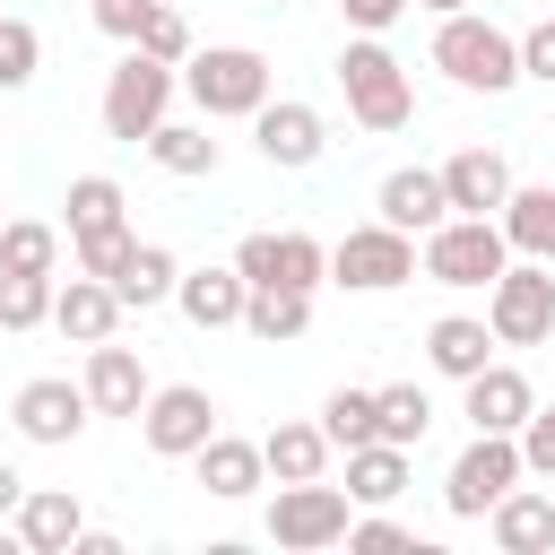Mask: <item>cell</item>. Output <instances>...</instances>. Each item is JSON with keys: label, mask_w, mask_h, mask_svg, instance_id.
Segmentation results:
<instances>
[{"label": "cell", "mask_w": 555, "mask_h": 555, "mask_svg": "<svg viewBox=\"0 0 555 555\" xmlns=\"http://www.w3.org/2000/svg\"><path fill=\"white\" fill-rule=\"evenodd\" d=\"M442 191H451V217H503L512 199V156L503 147H460L442 165Z\"/></svg>", "instance_id": "16"}, {"label": "cell", "mask_w": 555, "mask_h": 555, "mask_svg": "<svg viewBox=\"0 0 555 555\" xmlns=\"http://www.w3.org/2000/svg\"><path fill=\"white\" fill-rule=\"evenodd\" d=\"M416 9H434V17H451V9H468V0H416Z\"/></svg>", "instance_id": "44"}, {"label": "cell", "mask_w": 555, "mask_h": 555, "mask_svg": "<svg viewBox=\"0 0 555 555\" xmlns=\"http://www.w3.org/2000/svg\"><path fill=\"white\" fill-rule=\"evenodd\" d=\"M0 269H17V278H52V269H61V225H43V217H9V225H0Z\"/></svg>", "instance_id": "31"}, {"label": "cell", "mask_w": 555, "mask_h": 555, "mask_svg": "<svg viewBox=\"0 0 555 555\" xmlns=\"http://www.w3.org/2000/svg\"><path fill=\"white\" fill-rule=\"evenodd\" d=\"M17 503H26V477L0 460V520H17Z\"/></svg>", "instance_id": "43"}, {"label": "cell", "mask_w": 555, "mask_h": 555, "mask_svg": "<svg viewBox=\"0 0 555 555\" xmlns=\"http://www.w3.org/2000/svg\"><path fill=\"white\" fill-rule=\"evenodd\" d=\"M347 546H416V538H408V529L373 503V512H356V520H347Z\"/></svg>", "instance_id": "39"}, {"label": "cell", "mask_w": 555, "mask_h": 555, "mask_svg": "<svg viewBox=\"0 0 555 555\" xmlns=\"http://www.w3.org/2000/svg\"><path fill=\"white\" fill-rule=\"evenodd\" d=\"M191 468H199V486H208L217 503H243V494L269 486V460H260V442H243V434H208V442L191 451Z\"/></svg>", "instance_id": "20"}, {"label": "cell", "mask_w": 555, "mask_h": 555, "mask_svg": "<svg viewBox=\"0 0 555 555\" xmlns=\"http://www.w3.org/2000/svg\"><path fill=\"white\" fill-rule=\"evenodd\" d=\"M338 9H347V26H356V35H382V26H399V17H408V0H338Z\"/></svg>", "instance_id": "42"}, {"label": "cell", "mask_w": 555, "mask_h": 555, "mask_svg": "<svg viewBox=\"0 0 555 555\" xmlns=\"http://www.w3.org/2000/svg\"><path fill=\"white\" fill-rule=\"evenodd\" d=\"M147 390H156V382H147V364H139L130 347H113V338L87 347V399H95V416H139Z\"/></svg>", "instance_id": "22"}, {"label": "cell", "mask_w": 555, "mask_h": 555, "mask_svg": "<svg viewBox=\"0 0 555 555\" xmlns=\"http://www.w3.org/2000/svg\"><path fill=\"white\" fill-rule=\"evenodd\" d=\"M520 477H529L520 434H477V442L451 460V477H442V512H451V520H486Z\"/></svg>", "instance_id": "7"}, {"label": "cell", "mask_w": 555, "mask_h": 555, "mask_svg": "<svg viewBox=\"0 0 555 555\" xmlns=\"http://www.w3.org/2000/svg\"><path fill=\"white\" fill-rule=\"evenodd\" d=\"M139 434H147V451H156V460H191V451L217 434V399H208L199 382H165V390H147Z\"/></svg>", "instance_id": "11"}, {"label": "cell", "mask_w": 555, "mask_h": 555, "mask_svg": "<svg viewBox=\"0 0 555 555\" xmlns=\"http://www.w3.org/2000/svg\"><path fill=\"white\" fill-rule=\"evenodd\" d=\"M173 95H182V69L173 61H156V52H121L113 61V78H104V139H130V147H147V130L173 113Z\"/></svg>", "instance_id": "3"}, {"label": "cell", "mask_w": 555, "mask_h": 555, "mask_svg": "<svg viewBox=\"0 0 555 555\" xmlns=\"http://www.w3.org/2000/svg\"><path fill=\"white\" fill-rule=\"evenodd\" d=\"M147 156H156L165 173H182V182L217 173V139H208V113H199V121H173V113H165V121L147 130Z\"/></svg>", "instance_id": "29"}, {"label": "cell", "mask_w": 555, "mask_h": 555, "mask_svg": "<svg viewBox=\"0 0 555 555\" xmlns=\"http://www.w3.org/2000/svg\"><path fill=\"white\" fill-rule=\"evenodd\" d=\"M35 61H43V35H35L26 17L0 9V95H17V87L35 78Z\"/></svg>", "instance_id": "36"}, {"label": "cell", "mask_w": 555, "mask_h": 555, "mask_svg": "<svg viewBox=\"0 0 555 555\" xmlns=\"http://www.w3.org/2000/svg\"><path fill=\"white\" fill-rule=\"evenodd\" d=\"M243 330H251L260 347H286V338H304V330H312V295H304V286H251Z\"/></svg>", "instance_id": "30"}, {"label": "cell", "mask_w": 555, "mask_h": 555, "mask_svg": "<svg viewBox=\"0 0 555 555\" xmlns=\"http://www.w3.org/2000/svg\"><path fill=\"white\" fill-rule=\"evenodd\" d=\"M434 69H442L451 87H468V95H512V87H520V35H503V26L477 17V9H451V17L434 26Z\"/></svg>", "instance_id": "1"}, {"label": "cell", "mask_w": 555, "mask_h": 555, "mask_svg": "<svg viewBox=\"0 0 555 555\" xmlns=\"http://www.w3.org/2000/svg\"><path fill=\"white\" fill-rule=\"evenodd\" d=\"M182 95L208 113V121H251L269 104V61L251 43H199L182 61Z\"/></svg>", "instance_id": "2"}, {"label": "cell", "mask_w": 555, "mask_h": 555, "mask_svg": "<svg viewBox=\"0 0 555 555\" xmlns=\"http://www.w3.org/2000/svg\"><path fill=\"white\" fill-rule=\"evenodd\" d=\"M52 278H17V269H0V330H43L52 321Z\"/></svg>", "instance_id": "34"}, {"label": "cell", "mask_w": 555, "mask_h": 555, "mask_svg": "<svg viewBox=\"0 0 555 555\" xmlns=\"http://www.w3.org/2000/svg\"><path fill=\"white\" fill-rule=\"evenodd\" d=\"M139 52H156V61H173V69H182V61L199 52V43H191V17H182L173 0H156V9L139 17Z\"/></svg>", "instance_id": "35"}, {"label": "cell", "mask_w": 555, "mask_h": 555, "mask_svg": "<svg viewBox=\"0 0 555 555\" xmlns=\"http://www.w3.org/2000/svg\"><path fill=\"white\" fill-rule=\"evenodd\" d=\"M494 321H468V312H442L434 330H425V364L442 373V382H468V373H486L494 364Z\"/></svg>", "instance_id": "21"}, {"label": "cell", "mask_w": 555, "mask_h": 555, "mask_svg": "<svg viewBox=\"0 0 555 555\" xmlns=\"http://www.w3.org/2000/svg\"><path fill=\"white\" fill-rule=\"evenodd\" d=\"M87 416H95V399H87V382H69V373H35V382L9 399V425H17L35 451L78 442V434H87Z\"/></svg>", "instance_id": "10"}, {"label": "cell", "mask_w": 555, "mask_h": 555, "mask_svg": "<svg viewBox=\"0 0 555 555\" xmlns=\"http://www.w3.org/2000/svg\"><path fill=\"white\" fill-rule=\"evenodd\" d=\"M121 312H130V304L113 295V278H87V269L52 295V330H61V338H78V347H104V338L121 330Z\"/></svg>", "instance_id": "17"}, {"label": "cell", "mask_w": 555, "mask_h": 555, "mask_svg": "<svg viewBox=\"0 0 555 555\" xmlns=\"http://www.w3.org/2000/svg\"><path fill=\"white\" fill-rule=\"evenodd\" d=\"M173 286H182V260H173L165 243H130V251H121V269H113V295H121L130 312L173 304Z\"/></svg>", "instance_id": "26"}, {"label": "cell", "mask_w": 555, "mask_h": 555, "mask_svg": "<svg viewBox=\"0 0 555 555\" xmlns=\"http://www.w3.org/2000/svg\"><path fill=\"white\" fill-rule=\"evenodd\" d=\"M347 520H356V494L304 477V486H278V503H269V546H286V555H321V546L347 538Z\"/></svg>", "instance_id": "8"}, {"label": "cell", "mask_w": 555, "mask_h": 555, "mask_svg": "<svg viewBox=\"0 0 555 555\" xmlns=\"http://www.w3.org/2000/svg\"><path fill=\"white\" fill-rule=\"evenodd\" d=\"M251 139H260V156H269L278 173H304V165H321L330 121H321L312 104H295V95H269V104L251 113Z\"/></svg>", "instance_id": "13"}, {"label": "cell", "mask_w": 555, "mask_h": 555, "mask_svg": "<svg viewBox=\"0 0 555 555\" xmlns=\"http://www.w3.org/2000/svg\"><path fill=\"white\" fill-rule=\"evenodd\" d=\"M78 538H87L78 494H69V486H26V503H17V546H26V555H69Z\"/></svg>", "instance_id": "18"}, {"label": "cell", "mask_w": 555, "mask_h": 555, "mask_svg": "<svg viewBox=\"0 0 555 555\" xmlns=\"http://www.w3.org/2000/svg\"><path fill=\"white\" fill-rule=\"evenodd\" d=\"M338 87H347V113L364 130H408V113H416V87H408V69L382 35H356L338 52Z\"/></svg>", "instance_id": "4"}, {"label": "cell", "mask_w": 555, "mask_h": 555, "mask_svg": "<svg viewBox=\"0 0 555 555\" xmlns=\"http://www.w3.org/2000/svg\"><path fill=\"white\" fill-rule=\"evenodd\" d=\"M234 269H243L251 286H304V295H312V286L330 278V243H312V234H295V225H286V234H243V243H234Z\"/></svg>", "instance_id": "12"}, {"label": "cell", "mask_w": 555, "mask_h": 555, "mask_svg": "<svg viewBox=\"0 0 555 555\" xmlns=\"http://www.w3.org/2000/svg\"><path fill=\"white\" fill-rule=\"evenodd\" d=\"M0 225H9V217H0Z\"/></svg>", "instance_id": "45"}, {"label": "cell", "mask_w": 555, "mask_h": 555, "mask_svg": "<svg viewBox=\"0 0 555 555\" xmlns=\"http://www.w3.org/2000/svg\"><path fill=\"white\" fill-rule=\"evenodd\" d=\"M408 477H416V460H408L399 442H356V451H347V494H356V512L399 503V494H408Z\"/></svg>", "instance_id": "24"}, {"label": "cell", "mask_w": 555, "mask_h": 555, "mask_svg": "<svg viewBox=\"0 0 555 555\" xmlns=\"http://www.w3.org/2000/svg\"><path fill=\"white\" fill-rule=\"evenodd\" d=\"M460 390H468V399H460V416H468L477 434H520V425H529V408H538V382H529L520 364H486V373H468Z\"/></svg>", "instance_id": "15"}, {"label": "cell", "mask_w": 555, "mask_h": 555, "mask_svg": "<svg viewBox=\"0 0 555 555\" xmlns=\"http://www.w3.org/2000/svg\"><path fill=\"white\" fill-rule=\"evenodd\" d=\"M330 451H338V442H330L321 425H269V434H260V460H269V477H278V486L330 477Z\"/></svg>", "instance_id": "27"}, {"label": "cell", "mask_w": 555, "mask_h": 555, "mask_svg": "<svg viewBox=\"0 0 555 555\" xmlns=\"http://www.w3.org/2000/svg\"><path fill=\"white\" fill-rule=\"evenodd\" d=\"M130 243H139V234H87V243H69V260H78V269H87V278H113V269H121V251H130Z\"/></svg>", "instance_id": "38"}, {"label": "cell", "mask_w": 555, "mask_h": 555, "mask_svg": "<svg viewBox=\"0 0 555 555\" xmlns=\"http://www.w3.org/2000/svg\"><path fill=\"white\" fill-rule=\"evenodd\" d=\"M520 460H529V477L555 486V408H529V425H520Z\"/></svg>", "instance_id": "37"}, {"label": "cell", "mask_w": 555, "mask_h": 555, "mask_svg": "<svg viewBox=\"0 0 555 555\" xmlns=\"http://www.w3.org/2000/svg\"><path fill=\"white\" fill-rule=\"evenodd\" d=\"M520 78H546V87H555V17H538V26L520 35Z\"/></svg>", "instance_id": "40"}, {"label": "cell", "mask_w": 555, "mask_h": 555, "mask_svg": "<svg viewBox=\"0 0 555 555\" xmlns=\"http://www.w3.org/2000/svg\"><path fill=\"white\" fill-rule=\"evenodd\" d=\"M425 425H434V399H425L416 382H390V390H382V442L416 451V442H425Z\"/></svg>", "instance_id": "33"}, {"label": "cell", "mask_w": 555, "mask_h": 555, "mask_svg": "<svg viewBox=\"0 0 555 555\" xmlns=\"http://www.w3.org/2000/svg\"><path fill=\"white\" fill-rule=\"evenodd\" d=\"M173 304H182V321H191V330H234V321H243V304H251V278H243L234 260H225V269H182Z\"/></svg>", "instance_id": "19"}, {"label": "cell", "mask_w": 555, "mask_h": 555, "mask_svg": "<svg viewBox=\"0 0 555 555\" xmlns=\"http://www.w3.org/2000/svg\"><path fill=\"white\" fill-rule=\"evenodd\" d=\"M425 260H416V234H399V225H347L338 243H330V278L347 286V295H390V286H408Z\"/></svg>", "instance_id": "6"}, {"label": "cell", "mask_w": 555, "mask_h": 555, "mask_svg": "<svg viewBox=\"0 0 555 555\" xmlns=\"http://www.w3.org/2000/svg\"><path fill=\"white\" fill-rule=\"evenodd\" d=\"M486 529H494V546H503V555H546V546H555V494L512 486V494L486 512Z\"/></svg>", "instance_id": "23"}, {"label": "cell", "mask_w": 555, "mask_h": 555, "mask_svg": "<svg viewBox=\"0 0 555 555\" xmlns=\"http://www.w3.org/2000/svg\"><path fill=\"white\" fill-rule=\"evenodd\" d=\"M486 321L503 347H546L555 338V260H512L486 286Z\"/></svg>", "instance_id": "9"}, {"label": "cell", "mask_w": 555, "mask_h": 555, "mask_svg": "<svg viewBox=\"0 0 555 555\" xmlns=\"http://www.w3.org/2000/svg\"><path fill=\"white\" fill-rule=\"evenodd\" d=\"M61 208H69V243H87V234H130V199H121L113 173H78Z\"/></svg>", "instance_id": "28"}, {"label": "cell", "mask_w": 555, "mask_h": 555, "mask_svg": "<svg viewBox=\"0 0 555 555\" xmlns=\"http://www.w3.org/2000/svg\"><path fill=\"white\" fill-rule=\"evenodd\" d=\"M503 243L520 260H555V182H512L503 199Z\"/></svg>", "instance_id": "25"}, {"label": "cell", "mask_w": 555, "mask_h": 555, "mask_svg": "<svg viewBox=\"0 0 555 555\" xmlns=\"http://www.w3.org/2000/svg\"><path fill=\"white\" fill-rule=\"evenodd\" d=\"M156 0H95V26L113 35V43H139V17H147Z\"/></svg>", "instance_id": "41"}, {"label": "cell", "mask_w": 555, "mask_h": 555, "mask_svg": "<svg viewBox=\"0 0 555 555\" xmlns=\"http://www.w3.org/2000/svg\"><path fill=\"white\" fill-rule=\"evenodd\" d=\"M416 260L434 286H494L512 269V243H503V217H442Z\"/></svg>", "instance_id": "5"}, {"label": "cell", "mask_w": 555, "mask_h": 555, "mask_svg": "<svg viewBox=\"0 0 555 555\" xmlns=\"http://www.w3.org/2000/svg\"><path fill=\"white\" fill-rule=\"evenodd\" d=\"M373 208H382V225H399V234H434L442 217H451V191H442V165H399V173H382V191H373Z\"/></svg>", "instance_id": "14"}, {"label": "cell", "mask_w": 555, "mask_h": 555, "mask_svg": "<svg viewBox=\"0 0 555 555\" xmlns=\"http://www.w3.org/2000/svg\"><path fill=\"white\" fill-rule=\"evenodd\" d=\"M321 434L338 442V451H356V442H382V390H330L321 399Z\"/></svg>", "instance_id": "32"}]
</instances>
